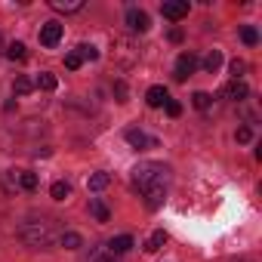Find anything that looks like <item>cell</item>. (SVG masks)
Instances as JSON below:
<instances>
[{
	"mask_svg": "<svg viewBox=\"0 0 262 262\" xmlns=\"http://www.w3.org/2000/svg\"><path fill=\"white\" fill-rule=\"evenodd\" d=\"M133 188L145 198L148 210H158L167 198V188H170V167L164 164H155V161H145L133 170Z\"/></svg>",
	"mask_w": 262,
	"mask_h": 262,
	"instance_id": "obj_1",
	"label": "cell"
},
{
	"mask_svg": "<svg viewBox=\"0 0 262 262\" xmlns=\"http://www.w3.org/2000/svg\"><path fill=\"white\" fill-rule=\"evenodd\" d=\"M22 241L28 247H34V250H43V247H53L59 241V234H56L50 219H28L22 225Z\"/></svg>",
	"mask_w": 262,
	"mask_h": 262,
	"instance_id": "obj_2",
	"label": "cell"
},
{
	"mask_svg": "<svg viewBox=\"0 0 262 262\" xmlns=\"http://www.w3.org/2000/svg\"><path fill=\"white\" fill-rule=\"evenodd\" d=\"M194 68H198V59H194V53H179V59H176V68H173V77L182 83V80H188V77L194 74Z\"/></svg>",
	"mask_w": 262,
	"mask_h": 262,
	"instance_id": "obj_3",
	"label": "cell"
},
{
	"mask_svg": "<svg viewBox=\"0 0 262 262\" xmlns=\"http://www.w3.org/2000/svg\"><path fill=\"white\" fill-rule=\"evenodd\" d=\"M161 13H164V19H170V22H179V19L188 16V0H164V4H161Z\"/></svg>",
	"mask_w": 262,
	"mask_h": 262,
	"instance_id": "obj_4",
	"label": "cell"
},
{
	"mask_svg": "<svg viewBox=\"0 0 262 262\" xmlns=\"http://www.w3.org/2000/svg\"><path fill=\"white\" fill-rule=\"evenodd\" d=\"M126 25H129V31H148L151 28V19H148V13L145 10H136V7H129L126 10Z\"/></svg>",
	"mask_w": 262,
	"mask_h": 262,
	"instance_id": "obj_5",
	"label": "cell"
},
{
	"mask_svg": "<svg viewBox=\"0 0 262 262\" xmlns=\"http://www.w3.org/2000/svg\"><path fill=\"white\" fill-rule=\"evenodd\" d=\"M62 31H65V28H62L59 22H47V25L40 28V43H43L47 50H53V47L62 40Z\"/></svg>",
	"mask_w": 262,
	"mask_h": 262,
	"instance_id": "obj_6",
	"label": "cell"
},
{
	"mask_svg": "<svg viewBox=\"0 0 262 262\" xmlns=\"http://www.w3.org/2000/svg\"><path fill=\"white\" fill-rule=\"evenodd\" d=\"M123 139H126L129 145H133V148H155V145H158L151 136H145L142 129H133V126H129L126 133H123Z\"/></svg>",
	"mask_w": 262,
	"mask_h": 262,
	"instance_id": "obj_7",
	"label": "cell"
},
{
	"mask_svg": "<svg viewBox=\"0 0 262 262\" xmlns=\"http://www.w3.org/2000/svg\"><path fill=\"white\" fill-rule=\"evenodd\" d=\"M129 247H133V237H129V234H117V237H111V241L105 244V250H108L111 256H120V253H126Z\"/></svg>",
	"mask_w": 262,
	"mask_h": 262,
	"instance_id": "obj_8",
	"label": "cell"
},
{
	"mask_svg": "<svg viewBox=\"0 0 262 262\" xmlns=\"http://www.w3.org/2000/svg\"><path fill=\"white\" fill-rule=\"evenodd\" d=\"M167 99H170L167 86H148V93H145V102H148L151 108H161V105H167Z\"/></svg>",
	"mask_w": 262,
	"mask_h": 262,
	"instance_id": "obj_9",
	"label": "cell"
},
{
	"mask_svg": "<svg viewBox=\"0 0 262 262\" xmlns=\"http://www.w3.org/2000/svg\"><path fill=\"white\" fill-rule=\"evenodd\" d=\"M225 96H228L231 102H244V99L250 96V90H247V83H244V80H231V83L225 86Z\"/></svg>",
	"mask_w": 262,
	"mask_h": 262,
	"instance_id": "obj_10",
	"label": "cell"
},
{
	"mask_svg": "<svg viewBox=\"0 0 262 262\" xmlns=\"http://www.w3.org/2000/svg\"><path fill=\"white\" fill-rule=\"evenodd\" d=\"M50 7L56 13H80L83 10V0H50Z\"/></svg>",
	"mask_w": 262,
	"mask_h": 262,
	"instance_id": "obj_11",
	"label": "cell"
},
{
	"mask_svg": "<svg viewBox=\"0 0 262 262\" xmlns=\"http://www.w3.org/2000/svg\"><path fill=\"white\" fill-rule=\"evenodd\" d=\"M111 185V176L108 173H93L90 179H86V188L90 191H102V188H108Z\"/></svg>",
	"mask_w": 262,
	"mask_h": 262,
	"instance_id": "obj_12",
	"label": "cell"
},
{
	"mask_svg": "<svg viewBox=\"0 0 262 262\" xmlns=\"http://www.w3.org/2000/svg\"><path fill=\"white\" fill-rule=\"evenodd\" d=\"M90 213H93V219H96V222H108V219H111L108 207H105L99 198H93V201H90Z\"/></svg>",
	"mask_w": 262,
	"mask_h": 262,
	"instance_id": "obj_13",
	"label": "cell"
},
{
	"mask_svg": "<svg viewBox=\"0 0 262 262\" xmlns=\"http://www.w3.org/2000/svg\"><path fill=\"white\" fill-rule=\"evenodd\" d=\"M7 59H13V62H25V59H28V50H25V43L13 40V43L7 47Z\"/></svg>",
	"mask_w": 262,
	"mask_h": 262,
	"instance_id": "obj_14",
	"label": "cell"
},
{
	"mask_svg": "<svg viewBox=\"0 0 262 262\" xmlns=\"http://www.w3.org/2000/svg\"><path fill=\"white\" fill-rule=\"evenodd\" d=\"M219 65H222V53H219V50H210V53L204 56V71L216 74V71H219Z\"/></svg>",
	"mask_w": 262,
	"mask_h": 262,
	"instance_id": "obj_15",
	"label": "cell"
},
{
	"mask_svg": "<svg viewBox=\"0 0 262 262\" xmlns=\"http://www.w3.org/2000/svg\"><path fill=\"white\" fill-rule=\"evenodd\" d=\"M34 86H40V90L53 93V90L59 86V80H56V74H50V71H40V74H37V80H34Z\"/></svg>",
	"mask_w": 262,
	"mask_h": 262,
	"instance_id": "obj_16",
	"label": "cell"
},
{
	"mask_svg": "<svg viewBox=\"0 0 262 262\" xmlns=\"http://www.w3.org/2000/svg\"><path fill=\"white\" fill-rule=\"evenodd\" d=\"M59 244H62L65 250H77L83 241H80V234H77V231H62V234H59Z\"/></svg>",
	"mask_w": 262,
	"mask_h": 262,
	"instance_id": "obj_17",
	"label": "cell"
},
{
	"mask_svg": "<svg viewBox=\"0 0 262 262\" xmlns=\"http://www.w3.org/2000/svg\"><path fill=\"white\" fill-rule=\"evenodd\" d=\"M164 244H167V231H155V234L148 237V244H145V250H148V253H158V250H161Z\"/></svg>",
	"mask_w": 262,
	"mask_h": 262,
	"instance_id": "obj_18",
	"label": "cell"
},
{
	"mask_svg": "<svg viewBox=\"0 0 262 262\" xmlns=\"http://www.w3.org/2000/svg\"><path fill=\"white\" fill-rule=\"evenodd\" d=\"M241 37H244L247 47H256V43H259V31H256L253 25H244V28H241Z\"/></svg>",
	"mask_w": 262,
	"mask_h": 262,
	"instance_id": "obj_19",
	"label": "cell"
},
{
	"mask_svg": "<svg viewBox=\"0 0 262 262\" xmlns=\"http://www.w3.org/2000/svg\"><path fill=\"white\" fill-rule=\"evenodd\" d=\"M13 90H16V96H28V93L34 90V80H28V77H16Z\"/></svg>",
	"mask_w": 262,
	"mask_h": 262,
	"instance_id": "obj_20",
	"label": "cell"
},
{
	"mask_svg": "<svg viewBox=\"0 0 262 262\" xmlns=\"http://www.w3.org/2000/svg\"><path fill=\"white\" fill-rule=\"evenodd\" d=\"M191 102H194V108H201V111H207V108L213 105V96L201 90V93H194V96H191Z\"/></svg>",
	"mask_w": 262,
	"mask_h": 262,
	"instance_id": "obj_21",
	"label": "cell"
},
{
	"mask_svg": "<svg viewBox=\"0 0 262 262\" xmlns=\"http://www.w3.org/2000/svg\"><path fill=\"white\" fill-rule=\"evenodd\" d=\"M50 194H53L56 201H65V198L71 194V185H68V182H53V188H50Z\"/></svg>",
	"mask_w": 262,
	"mask_h": 262,
	"instance_id": "obj_22",
	"label": "cell"
},
{
	"mask_svg": "<svg viewBox=\"0 0 262 262\" xmlns=\"http://www.w3.org/2000/svg\"><path fill=\"white\" fill-rule=\"evenodd\" d=\"M77 56H80V59L96 62V59H99V50H96V47H90V43H80V47H77Z\"/></svg>",
	"mask_w": 262,
	"mask_h": 262,
	"instance_id": "obj_23",
	"label": "cell"
},
{
	"mask_svg": "<svg viewBox=\"0 0 262 262\" xmlns=\"http://www.w3.org/2000/svg\"><path fill=\"white\" fill-rule=\"evenodd\" d=\"M80 65H83V59L77 56V50H71V53L65 56V68H68V71H77Z\"/></svg>",
	"mask_w": 262,
	"mask_h": 262,
	"instance_id": "obj_24",
	"label": "cell"
},
{
	"mask_svg": "<svg viewBox=\"0 0 262 262\" xmlns=\"http://www.w3.org/2000/svg\"><path fill=\"white\" fill-rule=\"evenodd\" d=\"M19 185H22L25 191H34V188H37V176H34V173H22V176H19Z\"/></svg>",
	"mask_w": 262,
	"mask_h": 262,
	"instance_id": "obj_25",
	"label": "cell"
},
{
	"mask_svg": "<svg viewBox=\"0 0 262 262\" xmlns=\"http://www.w3.org/2000/svg\"><path fill=\"white\" fill-rule=\"evenodd\" d=\"M90 262H117V259H114L108 250H96V253L90 256Z\"/></svg>",
	"mask_w": 262,
	"mask_h": 262,
	"instance_id": "obj_26",
	"label": "cell"
},
{
	"mask_svg": "<svg viewBox=\"0 0 262 262\" xmlns=\"http://www.w3.org/2000/svg\"><path fill=\"white\" fill-rule=\"evenodd\" d=\"M234 139H237V142H250V139H253V129H250V126H237Z\"/></svg>",
	"mask_w": 262,
	"mask_h": 262,
	"instance_id": "obj_27",
	"label": "cell"
},
{
	"mask_svg": "<svg viewBox=\"0 0 262 262\" xmlns=\"http://www.w3.org/2000/svg\"><path fill=\"white\" fill-rule=\"evenodd\" d=\"M247 71V62H241V59H234L231 62V74H234V80H241V74Z\"/></svg>",
	"mask_w": 262,
	"mask_h": 262,
	"instance_id": "obj_28",
	"label": "cell"
},
{
	"mask_svg": "<svg viewBox=\"0 0 262 262\" xmlns=\"http://www.w3.org/2000/svg\"><path fill=\"white\" fill-rule=\"evenodd\" d=\"M167 114H170V117H179V114H182V105H179L176 99H167Z\"/></svg>",
	"mask_w": 262,
	"mask_h": 262,
	"instance_id": "obj_29",
	"label": "cell"
},
{
	"mask_svg": "<svg viewBox=\"0 0 262 262\" xmlns=\"http://www.w3.org/2000/svg\"><path fill=\"white\" fill-rule=\"evenodd\" d=\"M170 40H173V43H182V28H173V31H170Z\"/></svg>",
	"mask_w": 262,
	"mask_h": 262,
	"instance_id": "obj_30",
	"label": "cell"
},
{
	"mask_svg": "<svg viewBox=\"0 0 262 262\" xmlns=\"http://www.w3.org/2000/svg\"><path fill=\"white\" fill-rule=\"evenodd\" d=\"M244 262H250V259H244Z\"/></svg>",
	"mask_w": 262,
	"mask_h": 262,
	"instance_id": "obj_31",
	"label": "cell"
}]
</instances>
